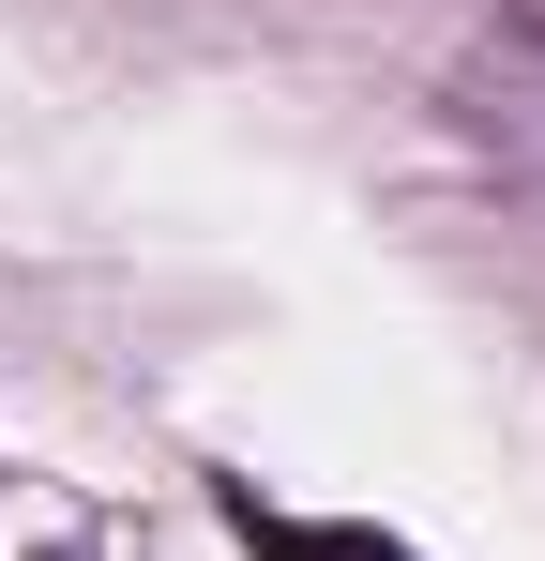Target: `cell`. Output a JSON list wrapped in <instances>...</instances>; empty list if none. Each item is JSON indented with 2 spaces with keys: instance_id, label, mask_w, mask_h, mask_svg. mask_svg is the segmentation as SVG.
<instances>
[{
  "instance_id": "1",
  "label": "cell",
  "mask_w": 545,
  "mask_h": 561,
  "mask_svg": "<svg viewBox=\"0 0 545 561\" xmlns=\"http://www.w3.org/2000/svg\"><path fill=\"white\" fill-rule=\"evenodd\" d=\"M454 122H469L485 152L545 168V15H500V31L454 61Z\"/></svg>"
},
{
  "instance_id": "2",
  "label": "cell",
  "mask_w": 545,
  "mask_h": 561,
  "mask_svg": "<svg viewBox=\"0 0 545 561\" xmlns=\"http://www.w3.org/2000/svg\"><path fill=\"white\" fill-rule=\"evenodd\" d=\"M228 516H243L258 561H409L394 531H349V516H258V501H228Z\"/></svg>"
}]
</instances>
